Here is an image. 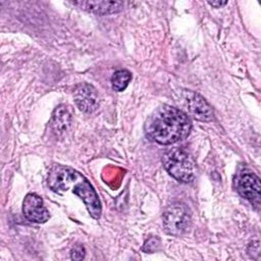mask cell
Segmentation results:
<instances>
[{
    "label": "cell",
    "mask_w": 261,
    "mask_h": 261,
    "mask_svg": "<svg viewBox=\"0 0 261 261\" xmlns=\"http://www.w3.org/2000/svg\"><path fill=\"white\" fill-rule=\"evenodd\" d=\"M48 185L56 193L72 188V192L84 201L91 216L95 219L100 218L102 208L98 195L90 181L79 171L70 167L55 165L49 171Z\"/></svg>",
    "instance_id": "cell-1"
},
{
    "label": "cell",
    "mask_w": 261,
    "mask_h": 261,
    "mask_svg": "<svg viewBox=\"0 0 261 261\" xmlns=\"http://www.w3.org/2000/svg\"><path fill=\"white\" fill-rule=\"evenodd\" d=\"M191 127V120L186 113L175 107L163 105L153 114L147 133L156 143L171 145L185 139Z\"/></svg>",
    "instance_id": "cell-2"
},
{
    "label": "cell",
    "mask_w": 261,
    "mask_h": 261,
    "mask_svg": "<svg viewBox=\"0 0 261 261\" xmlns=\"http://www.w3.org/2000/svg\"><path fill=\"white\" fill-rule=\"evenodd\" d=\"M162 163L166 171L181 182H191L196 177V165L188 152L180 148H173L162 156Z\"/></svg>",
    "instance_id": "cell-3"
},
{
    "label": "cell",
    "mask_w": 261,
    "mask_h": 261,
    "mask_svg": "<svg viewBox=\"0 0 261 261\" xmlns=\"http://www.w3.org/2000/svg\"><path fill=\"white\" fill-rule=\"evenodd\" d=\"M190 224V210L182 203L170 205L163 213V227L168 234L181 236L188 231Z\"/></svg>",
    "instance_id": "cell-4"
},
{
    "label": "cell",
    "mask_w": 261,
    "mask_h": 261,
    "mask_svg": "<svg viewBox=\"0 0 261 261\" xmlns=\"http://www.w3.org/2000/svg\"><path fill=\"white\" fill-rule=\"evenodd\" d=\"M22 212L27 219L36 223H44L50 217L47 208L44 206L42 198L33 193H30L24 197Z\"/></svg>",
    "instance_id": "cell-5"
},
{
    "label": "cell",
    "mask_w": 261,
    "mask_h": 261,
    "mask_svg": "<svg viewBox=\"0 0 261 261\" xmlns=\"http://www.w3.org/2000/svg\"><path fill=\"white\" fill-rule=\"evenodd\" d=\"M73 101L77 108L86 113L95 111L99 106V96L96 89L89 84H80L73 92Z\"/></svg>",
    "instance_id": "cell-6"
},
{
    "label": "cell",
    "mask_w": 261,
    "mask_h": 261,
    "mask_svg": "<svg viewBox=\"0 0 261 261\" xmlns=\"http://www.w3.org/2000/svg\"><path fill=\"white\" fill-rule=\"evenodd\" d=\"M184 98L190 113L200 121H209L213 118V110L208 102L198 93L192 91H184Z\"/></svg>",
    "instance_id": "cell-7"
},
{
    "label": "cell",
    "mask_w": 261,
    "mask_h": 261,
    "mask_svg": "<svg viewBox=\"0 0 261 261\" xmlns=\"http://www.w3.org/2000/svg\"><path fill=\"white\" fill-rule=\"evenodd\" d=\"M71 4L97 14L115 13L123 7V2L120 1H74Z\"/></svg>",
    "instance_id": "cell-8"
},
{
    "label": "cell",
    "mask_w": 261,
    "mask_h": 261,
    "mask_svg": "<svg viewBox=\"0 0 261 261\" xmlns=\"http://www.w3.org/2000/svg\"><path fill=\"white\" fill-rule=\"evenodd\" d=\"M238 189L240 194L244 198L250 201L258 200L260 197V190H261L260 179L254 173H251V172L244 173L239 179Z\"/></svg>",
    "instance_id": "cell-9"
},
{
    "label": "cell",
    "mask_w": 261,
    "mask_h": 261,
    "mask_svg": "<svg viewBox=\"0 0 261 261\" xmlns=\"http://www.w3.org/2000/svg\"><path fill=\"white\" fill-rule=\"evenodd\" d=\"M71 123V113L65 105H59L55 108L52 118H51V127L53 132L60 136L64 134Z\"/></svg>",
    "instance_id": "cell-10"
},
{
    "label": "cell",
    "mask_w": 261,
    "mask_h": 261,
    "mask_svg": "<svg viewBox=\"0 0 261 261\" xmlns=\"http://www.w3.org/2000/svg\"><path fill=\"white\" fill-rule=\"evenodd\" d=\"M132 80V73L126 69L116 70L111 76V84L113 90L121 92L126 89Z\"/></svg>",
    "instance_id": "cell-11"
},
{
    "label": "cell",
    "mask_w": 261,
    "mask_h": 261,
    "mask_svg": "<svg viewBox=\"0 0 261 261\" xmlns=\"http://www.w3.org/2000/svg\"><path fill=\"white\" fill-rule=\"evenodd\" d=\"M160 248V239L158 237H150L143 246V251L146 253H154Z\"/></svg>",
    "instance_id": "cell-12"
},
{
    "label": "cell",
    "mask_w": 261,
    "mask_h": 261,
    "mask_svg": "<svg viewBox=\"0 0 261 261\" xmlns=\"http://www.w3.org/2000/svg\"><path fill=\"white\" fill-rule=\"evenodd\" d=\"M86 251L82 245H75L70 253V258L73 260H83L85 258Z\"/></svg>",
    "instance_id": "cell-13"
},
{
    "label": "cell",
    "mask_w": 261,
    "mask_h": 261,
    "mask_svg": "<svg viewBox=\"0 0 261 261\" xmlns=\"http://www.w3.org/2000/svg\"><path fill=\"white\" fill-rule=\"evenodd\" d=\"M211 6H213V7H216V8H219V7H221V6H224L227 2L226 1H217V2H208Z\"/></svg>",
    "instance_id": "cell-14"
}]
</instances>
